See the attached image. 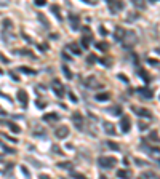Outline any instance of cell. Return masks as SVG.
Segmentation results:
<instances>
[{
    "label": "cell",
    "mask_w": 160,
    "mask_h": 179,
    "mask_svg": "<svg viewBox=\"0 0 160 179\" xmlns=\"http://www.w3.org/2000/svg\"><path fill=\"white\" fill-rule=\"evenodd\" d=\"M98 165H99L103 170H111L117 165V158L115 157H107V155H101L98 158Z\"/></svg>",
    "instance_id": "cell-1"
},
{
    "label": "cell",
    "mask_w": 160,
    "mask_h": 179,
    "mask_svg": "<svg viewBox=\"0 0 160 179\" xmlns=\"http://www.w3.org/2000/svg\"><path fill=\"white\" fill-rule=\"evenodd\" d=\"M136 43V35L133 32H125V37L122 39V46L127 50H130L131 46H133Z\"/></svg>",
    "instance_id": "cell-2"
},
{
    "label": "cell",
    "mask_w": 160,
    "mask_h": 179,
    "mask_svg": "<svg viewBox=\"0 0 160 179\" xmlns=\"http://www.w3.org/2000/svg\"><path fill=\"white\" fill-rule=\"evenodd\" d=\"M83 32H85V35H82L80 45L83 46V50H88V46H90L93 37H91V32H90V29H88V26H83Z\"/></svg>",
    "instance_id": "cell-3"
},
{
    "label": "cell",
    "mask_w": 160,
    "mask_h": 179,
    "mask_svg": "<svg viewBox=\"0 0 160 179\" xmlns=\"http://www.w3.org/2000/svg\"><path fill=\"white\" fill-rule=\"evenodd\" d=\"M107 6H109V10H111V13L117 15L118 11H122V10L125 8V3L123 2H107Z\"/></svg>",
    "instance_id": "cell-4"
},
{
    "label": "cell",
    "mask_w": 160,
    "mask_h": 179,
    "mask_svg": "<svg viewBox=\"0 0 160 179\" xmlns=\"http://www.w3.org/2000/svg\"><path fill=\"white\" fill-rule=\"evenodd\" d=\"M120 128L123 133H128V131L131 130V119L128 115H122L120 119Z\"/></svg>",
    "instance_id": "cell-5"
},
{
    "label": "cell",
    "mask_w": 160,
    "mask_h": 179,
    "mask_svg": "<svg viewBox=\"0 0 160 179\" xmlns=\"http://www.w3.org/2000/svg\"><path fill=\"white\" fill-rule=\"evenodd\" d=\"M18 101H19V104L26 109L27 104H29V94H27V91H24V90L18 91Z\"/></svg>",
    "instance_id": "cell-6"
},
{
    "label": "cell",
    "mask_w": 160,
    "mask_h": 179,
    "mask_svg": "<svg viewBox=\"0 0 160 179\" xmlns=\"http://www.w3.org/2000/svg\"><path fill=\"white\" fill-rule=\"evenodd\" d=\"M53 91H54V94H56L58 98H63V96H64V88H63V83H61L59 80H56V79L53 80Z\"/></svg>",
    "instance_id": "cell-7"
},
{
    "label": "cell",
    "mask_w": 160,
    "mask_h": 179,
    "mask_svg": "<svg viewBox=\"0 0 160 179\" xmlns=\"http://www.w3.org/2000/svg\"><path fill=\"white\" fill-rule=\"evenodd\" d=\"M131 110H133L135 114H138L139 117H142V119H147V120H151L152 119V114L149 112L147 109H139V107H131Z\"/></svg>",
    "instance_id": "cell-8"
},
{
    "label": "cell",
    "mask_w": 160,
    "mask_h": 179,
    "mask_svg": "<svg viewBox=\"0 0 160 179\" xmlns=\"http://www.w3.org/2000/svg\"><path fill=\"white\" fill-rule=\"evenodd\" d=\"M69 24L72 30H79L80 27V16L79 15H69Z\"/></svg>",
    "instance_id": "cell-9"
},
{
    "label": "cell",
    "mask_w": 160,
    "mask_h": 179,
    "mask_svg": "<svg viewBox=\"0 0 160 179\" xmlns=\"http://www.w3.org/2000/svg\"><path fill=\"white\" fill-rule=\"evenodd\" d=\"M72 121H74V125H75L79 130H83V117H82V114L80 112H74V115H72Z\"/></svg>",
    "instance_id": "cell-10"
},
{
    "label": "cell",
    "mask_w": 160,
    "mask_h": 179,
    "mask_svg": "<svg viewBox=\"0 0 160 179\" xmlns=\"http://www.w3.org/2000/svg\"><path fill=\"white\" fill-rule=\"evenodd\" d=\"M54 134H56L58 139H64V138L69 136V128L67 126H59L56 131H54Z\"/></svg>",
    "instance_id": "cell-11"
},
{
    "label": "cell",
    "mask_w": 160,
    "mask_h": 179,
    "mask_svg": "<svg viewBox=\"0 0 160 179\" xmlns=\"http://www.w3.org/2000/svg\"><path fill=\"white\" fill-rule=\"evenodd\" d=\"M136 91H138V94L142 96L144 99H152V98H154V93H152L149 88H138Z\"/></svg>",
    "instance_id": "cell-12"
},
{
    "label": "cell",
    "mask_w": 160,
    "mask_h": 179,
    "mask_svg": "<svg viewBox=\"0 0 160 179\" xmlns=\"http://www.w3.org/2000/svg\"><path fill=\"white\" fill-rule=\"evenodd\" d=\"M123 37H125V29H123V27H120V26H117V27H115V32H114V39L120 42V40L123 39Z\"/></svg>",
    "instance_id": "cell-13"
},
{
    "label": "cell",
    "mask_w": 160,
    "mask_h": 179,
    "mask_svg": "<svg viewBox=\"0 0 160 179\" xmlns=\"http://www.w3.org/2000/svg\"><path fill=\"white\" fill-rule=\"evenodd\" d=\"M117 176L120 179H130L131 178V171L130 170H125V168H122V170L117 171Z\"/></svg>",
    "instance_id": "cell-14"
},
{
    "label": "cell",
    "mask_w": 160,
    "mask_h": 179,
    "mask_svg": "<svg viewBox=\"0 0 160 179\" xmlns=\"http://www.w3.org/2000/svg\"><path fill=\"white\" fill-rule=\"evenodd\" d=\"M43 120L45 121H58L59 120V115L54 114V112H50V114H45V115H43Z\"/></svg>",
    "instance_id": "cell-15"
},
{
    "label": "cell",
    "mask_w": 160,
    "mask_h": 179,
    "mask_svg": "<svg viewBox=\"0 0 160 179\" xmlns=\"http://www.w3.org/2000/svg\"><path fill=\"white\" fill-rule=\"evenodd\" d=\"M67 48H69V50H72V53H74V55H77V56H79V55H82V50L79 48V45H77V43H69V45H67Z\"/></svg>",
    "instance_id": "cell-16"
},
{
    "label": "cell",
    "mask_w": 160,
    "mask_h": 179,
    "mask_svg": "<svg viewBox=\"0 0 160 179\" xmlns=\"http://www.w3.org/2000/svg\"><path fill=\"white\" fill-rule=\"evenodd\" d=\"M109 98H111V93H109V91H103V93L96 94V101H107Z\"/></svg>",
    "instance_id": "cell-17"
},
{
    "label": "cell",
    "mask_w": 160,
    "mask_h": 179,
    "mask_svg": "<svg viewBox=\"0 0 160 179\" xmlns=\"http://www.w3.org/2000/svg\"><path fill=\"white\" fill-rule=\"evenodd\" d=\"M3 32L5 30H11L13 29V22H11V19H3Z\"/></svg>",
    "instance_id": "cell-18"
},
{
    "label": "cell",
    "mask_w": 160,
    "mask_h": 179,
    "mask_svg": "<svg viewBox=\"0 0 160 179\" xmlns=\"http://www.w3.org/2000/svg\"><path fill=\"white\" fill-rule=\"evenodd\" d=\"M138 74H139V75H141V77H142V80H144L146 83H149V82H151V75H149V74L146 72V70L139 69V70H138Z\"/></svg>",
    "instance_id": "cell-19"
},
{
    "label": "cell",
    "mask_w": 160,
    "mask_h": 179,
    "mask_svg": "<svg viewBox=\"0 0 160 179\" xmlns=\"http://www.w3.org/2000/svg\"><path fill=\"white\" fill-rule=\"evenodd\" d=\"M107 112L114 114V115H122V109H120V106H114V107H109V109H107Z\"/></svg>",
    "instance_id": "cell-20"
},
{
    "label": "cell",
    "mask_w": 160,
    "mask_h": 179,
    "mask_svg": "<svg viewBox=\"0 0 160 179\" xmlns=\"http://www.w3.org/2000/svg\"><path fill=\"white\" fill-rule=\"evenodd\" d=\"M104 128H106V133L107 134H111V136H114L115 134V130H114V125H111V123H104Z\"/></svg>",
    "instance_id": "cell-21"
},
{
    "label": "cell",
    "mask_w": 160,
    "mask_h": 179,
    "mask_svg": "<svg viewBox=\"0 0 160 179\" xmlns=\"http://www.w3.org/2000/svg\"><path fill=\"white\" fill-rule=\"evenodd\" d=\"M6 126H8V128H11V131H13V133H19V131H21V128H19L16 123H13V121H6Z\"/></svg>",
    "instance_id": "cell-22"
},
{
    "label": "cell",
    "mask_w": 160,
    "mask_h": 179,
    "mask_svg": "<svg viewBox=\"0 0 160 179\" xmlns=\"http://www.w3.org/2000/svg\"><path fill=\"white\" fill-rule=\"evenodd\" d=\"M51 11L54 13V16L58 18V21H63V16L59 15V6H58V5H51Z\"/></svg>",
    "instance_id": "cell-23"
},
{
    "label": "cell",
    "mask_w": 160,
    "mask_h": 179,
    "mask_svg": "<svg viewBox=\"0 0 160 179\" xmlns=\"http://www.w3.org/2000/svg\"><path fill=\"white\" fill-rule=\"evenodd\" d=\"M96 48L101 50V51H107V50H109V45H107L106 42H99V43H96Z\"/></svg>",
    "instance_id": "cell-24"
},
{
    "label": "cell",
    "mask_w": 160,
    "mask_h": 179,
    "mask_svg": "<svg viewBox=\"0 0 160 179\" xmlns=\"http://www.w3.org/2000/svg\"><path fill=\"white\" fill-rule=\"evenodd\" d=\"M106 146H107L111 150H120V146H118V144H115V142H112V141H107Z\"/></svg>",
    "instance_id": "cell-25"
},
{
    "label": "cell",
    "mask_w": 160,
    "mask_h": 179,
    "mask_svg": "<svg viewBox=\"0 0 160 179\" xmlns=\"http://www.w3.org/2000/svg\"><path fill=\"white\" fill-rule=\"evenodd\" d=\"M58 168H64V170H69V168H72V163H70V161H61V163H58Z\"/></svg>",
    "instance_id": "cell-26"
},
{
    "label": "cell",
    "mask_w": 160,
    "mask_h": 179,
    "mask_svg": "<svg viewBox=\"0 0 160 179\" xmlns=\"http://www.w3.org/2000/svg\"><path fill=\"white\" fill-rule=\"evenodd\" d=\"M19 70L24 74H29V75H35V70L34 69H29V67H19Z\"/></svg>",
    "instance_id": "cell-27"
},
{
    "label": "cell",
    "mask_w": 160,
    "mask_h": 179,
    "mask_svg": "<svg viewBox=\"0 0 160 179\" xmlns=\"http://www.w3.org/2000/svg\"><path fill=\"white\" fill-rule=\"evenodd\" d=\"M149 139H152L154 142H160V141H159V134H157V131H151V134H149Z\"/></svg>",
    "instance_id": "cell-28"
},
{
    "label": "cell",
    "mask_w": 160,
    "mask_h": 179,
    "mask_svg": "<svg viewBox=\"0 0 160 179\" xmlns=\"http://www.w3.org/2000/svg\"><path fill=\"white\" fill-rule=\"evenodd\" d=\"M63 72H64V75H66L69 80L72 79V72L69 70V67H67V66H63Z\"/></svg>",
    "instance_id": "cell-29"
},
{
    "label": "cell",
    "mask_w": 160,
    "mask_h": 179,
    "mask_svg": "<svg viewBox=\"0 0 160 179\" xmlns=\"http://www.w3.org/2000/svg\"><path fill=\"white\" fill-rule=\"evenodd\" d=\"M96 61H98L96 55H88V58H87V62L90 64V66H91V64H94V62H96Z\"/></svg>",
    "instance_id": "cell-30"
},
{
    "label": "cell",
    "mask_w": 160,
    "mask_h": 179,
    "mask_svg": "<svg viewBox=\"0 0 160 179\" xmlns=\"http://www.w3.org/2000/svg\"><path fill=\"white\" fill-rule=\"evenodd\" d=\"M0 146H2L3 147V150H5V152H8V154H15V149H11V147H8V146H5V144H2V142H0Z\"/></svg>",
    "instance_id": "cell-31"
},
{
    "label": "cell",
    "mask_w": 160,
    "mask_h": 179,
    "mask_svg": "<svg viewBox=\"0 0 160 179\" xmlns=\"http://www.w3.org/2000/svg\"><path fill=\"white\" fill-rule=\"evenodd\" d=\"M37 15H39V19H40V21H42L43 22V24H45L47 26V27H48V19H47V18H43V15H42V13H37Z\"/></svg>",
    "instance_id": "cell-32"
},
{
    "label": "cell",
    "mask_w": 160,
    "mask_h": 179,
    "mask_svg": "<svg viewBox=\"0 0 160 179\" xmlns=\"http://www.w3.org/2000/svg\"><path fill=\"white\" fill-rule=\"evenodd\" d=\"M47 106H48V104L43 102V101H37V107H39V109H45Z\"/></svg>",
    "instance_id": "cell-33"
},
{
    "label": "cell",
    "mask_w": 160,
    "mask_h": 179,
    "mask_svg": "<svg viewBox=\"0 0 160 179\" xmlns=\"http://www.w3.org/2000/svg\"><path fill=\"white\" fill-rule=\"evenodd\" d=\"M147 62H149V64H152V66H159V64H160L157 59H151V58L147 59Z\"/></svg>",
    "instance_id": "cell-34"
},
{
    "label": "cell",
    "mask_w": 160,
    "mask_h": 179,
    "mask_svg": "<svg viewBox=\"0 0 160 179\" xmlns=\"http://www.w3.org/2000/svg\"><path fill=\"white\" fill-rule=\"evenodd\" d=\"M118 79L122 80V82H125V83H128V79H127V75H123V74H118Z\"/></svg>",
    "instance_id": "cell-35"
},
{
    "label": "cell",
    "mask_w": 160,
    "mask_h": 179,
    "mask_svg": "<svg viewBox=\"0 0 160 179\" xmlns=\"http://www.w3.org/2000/svg\"><path fill=\"white\" fill-rule=\"evenodd\" d=\"M34 3H35L37 6H43L47 2H45V0H35V2H34Z\"/></svg>",
    "instance_id": "cell-36"
},
{
    "label": "cell",
    "mask_w": 160,
    "mask_h": 179,
    "mask_svg": "<svg viewBox=\"0 0 160 179\" xmlns=\"http://www.w3.org/2000/svg\"><path fill=\"white\" fill-rule=\"evenodd\" d=\"M72 176L77 178V179H87V178L83 176V174H79V173H72Z\"/></svg>",
    "instance_id": "cell-37"
},
{
    "label": "cell",
    "mask_w": 160,
    "mask_h": 179,
    "mask_svg": "<svg viewBox=\"0 0 160 179\" xmlns=\"http://www.w3.org/2000/svg\"><path fill=\"white\" fill-rule=\"evenodd\" d=\"M69 98H70V101H74V102H77V96L72 93V91H70V93H69Z\"/></svg>",
    "instance_id": "cell-38"
},
{
    "label": "cell",
    "mask_w": 160,
    "mask_h": 179,
    "mask_svg": "<svg viewBox=\"0 0 160 179\" xmlns=\"http://www.w3.org/2000/svg\"><path fill=\"white\" fill-rule=\"evenodd\" d=\"M63 58H64V59H67V61H72V58H70V56L67 55L66 51H63Z\"/></svg>",
    "instance_id": "cell-39"
},
{
    "label": "cell",
    "mask_w": 160,
    "mask_h": 179,
    "mask_svg": "<svg viewBox=\"0 0 160 179\" xmlns=\"http://www.w3.org/2000/svg\"><path fill=\"white\" fill-rule=\"evenodd\" d=\"M0 96H2V98H5V99L8 101V102H11V98H10L8 94H3V93H0Z\"/></svg>",
    "instance_id": "cell-40"
},
{
    "label": "cell",
    "mask_w": 160,
    "mask_h": 179,
    "mask_svg": "<svg viewBox=\"0 0 160 179\" xmlns=\"http://www.w3.org/2000/svg\"><path fill=\"white\" fill-rule=\"evenodd\" d=\"M133 5L139 6V8H144V3H141V2H133Z\"/></svg>",
    "instance_id": "cell-41"
},
{
    "label": "cell",
    "mask_w": 160,
    "mask_h": 179,
    "mask_svg": "<svg viewBox=\"0 0 160 179\" xmlns=\"http://www.w3.org/2000/svg\"><path fill=\"white\" fill-rule=\"evenodd\" d=\"M10 75H11V77H13V80H16V82H18V80H19V77L16 75L15 72H10Z\"/></svg>",
    "instance_id": "cell-42"
},
{
    "label": "cell",
    "mask_w": 160,
    "mask_h": 179,
    "mask_svg": "<svg viewBox=\"0 0 160 179\" xmlns=\"http://www.w3.org/2000/svg\"><path fill=\"white\" fill-rule=\"evenodd\" d=\"M39 179H51V178H50V176H47V174H40Z\"/></svg>",
    "instance_id": "cell-43"
},
{
    "label": "cell",
    "mask_w": 160,
    "mask_h": 179,
    "mask_svg": "<svg viewBox=\"0 0 160 179\" xmlns=\"http://www.w3.org/2000/svg\"><path fill=\"white\" fill-rule=\"evenodd\" d=\"M99 34H101V35H106L107 32H106V29H104V27H101V29H99Z\"/></svg>",
    "instance_id": "cell-44"
},
{
    "label": "cell",
    "mask_w": 160,
    "mask_h": 179,
    "mask_svg": "<svg viewBox=\"0 0 160 179\" xmlns=\"http://www.w3.org/2000/svg\"><path fill=\"white\" fill-rule=\"evenodd\" d=\"M53 150L58 152V154H63V152H61V149H59V147H56V146H53Z\"/></svg>",
    "instance_id": "cell-45"
},
{
    "label": "cell",
    "mask_w": 160,
    "mask_h": 179,
    "mask_svg": "<svg viewBox=\"0 0 160 179\" xmlns=\"http://www.w3.org/2000/svg\"><path fill=\"white\" fill-rule=\"evenodd\" d=\"M99 179H107L106 176H99Z\"/></svg>",
    "instance_id": "cell-46"
},
{
    "label": "cell",
    "mask_w": 160,
    "mask_h": 179,
    "mask_svg": "<svg viewBox=\"0 0 160 179\" xmlns=\"http://www.w3.org/2000/svg\"><path fill=\"white\" fill-rule=\"evenodd\" d=\"M0 114H5V110H3V109H0Z\"/></svg>",
    "instance_id": "cell-47"
},
{
    "label": "cell",
    "mask_w": 160,
    "mask_h": 179,
    "mask_svg": "<svg viewBox=\"0 0 160 179\" xmlns=\"http://www.w3.org/2000/svg\"><path fill=\"white\" fill-rule=\"evenodd\" d=\"M155 51H157V53H159V55H160V48H157V50H155Z\"/></svg>",
    "instance_id": "cell-48"
},
{
    "label": "cell",
    "mask_w": 160,
    "mask_h": 179,
    "mask_svg": "<svg viewBox=\"0 0 160 179\" xmlns=\"http://www.w3.org/2000/svg\"><path fill=\"white\" fill-rule=\"evenodd\" d=\"M0 74H2V70H0Z\"/></svg>",
    "instance_id": "cell-49"
},
{
    "label": "cell",
    "mask_w": 160,
    "mask_h": 179,
    "mask_svg": "<svg viewBox=\"0 0 160 179\" xmlns=\"http://www.w3.org/2000/svg\"><path fill=\"white\" fill-rule=\"evenodd\" d=\"M0 160H2V158H0Z\"/></svg>",
    "instance_id": "cell-50"
}]
</instances>
